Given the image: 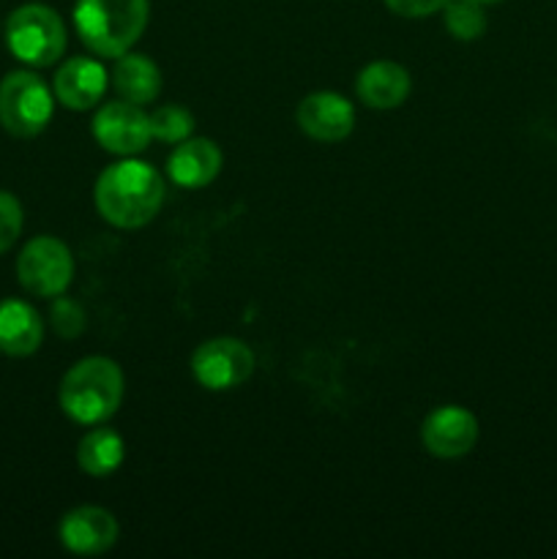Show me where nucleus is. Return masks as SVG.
I'll return each instance as SVG.
<instances>
[{
  "mask_svg": "<svg viewBox=\"0 0 557 559\" xmlns=\"http://www.w3.org/2000/svg\"><path fill=\"white\" fill-rule=\"evenodd\" d=\"M167 197L162 173L137 158L123 156L109 164L93 186L98 216L118 229H140L158 216Z\"/></svg>",
  "mask_w": 557,
  "mask_h": 559,
  "instance_id": "f257e3e1",
  "label": "nucleus"
},
{
  "mask_svg": "<svg viewBox=\"0 0 557 559\" xmlns=\"http://www.w3.org/2000/svg\"><path fill=\"white\" fill-rule=\"evenodd\" d=\"M126 380L120 366L104 355H91L71 366L58 388L60 409L80 426L107 424L123 404Z\"/></svg>",
  "mask_w": 557,
  "mask_h": 559,
  "instance_id": "f03ea898",
  "label": "nucleus"
},
{
  "mask_svg": "<svg viewBox=\"0 0 557 559\" xmlns=\"http://www.w3.org/2000/svg\"><path fill=\"white\" fill-rule=\"evenodd\" d=\"M151 22V0H76L74 27L98 58L131 52Z\"/></svg>",
  "mask_w": 557,
  "mask_h": 559,
  "instance_id": "7ed1b4c3",
  "label": "nucleus"
},
{
  "mask_svg": "<svg viewBox=\"0 0 557 559\" xmlns=\"http://www.w3.org/2000/svg\"><path fill=\"white\" fill-rule=\"evenodd\" d=\"M5 44L16 60L47 69L63 58L69 38L58 11L44 3H25L5 20Z\"/></svg>",
  "mask_w": 557,
  "mask_h": 559,
  "instance_id": "20e7f679",
  "label": "nucleus"
},
{
  "mask_svg": "<svg viewBox=\"0 0 557 559\" xmlns=\"http://www.w3.org/2000/svg\"><path fill=\"white\" fill-rule=\"evenodd\" d=\"M55 93L36 71L16 69L0 80V123L11 136L31 140L49 126Z\"/></svg>",
  "mask_w": 557,
  "mask_h": 559,
  "instance_id": "39448f33",
  "label": "nucleus"
},
{
  "mask_svg": "<svg viewBox=\"0 0 557 559\" xmlns=\"http://www.w3.org/2000/svg\"><path fill=\"white\" fill-rule=\"evenodd\" d=\"M16 278L36 298H58L74 278V254L63 240L38 235L22 246L16 257Z\"/></svg>",
  "mask_w": 557,
  "mask_h": 559,
  "instance_id": "423d86ee",
  "label": "nucleus"
},
{
  "mask_svg": "<svg viewBox=\"0 0 557 559\" xmlns=\"http://www.w3.org/2000/svg\"><path fill=\"white\" fill-rule=\"evenodd\" d=\"M257 369L249 344L233 336H216L202 342L191 355V374L205 391H233L240 388Z\"/></svg>",
  "mask_w": 557,
  "mask_h": 559,
  "instance_id": "0eeeda50",
  "label": "nucleus"
},
{
  "mask_svg": "<svg viewBox=\"0 0 557 559\" xmlns=\"http://www.w3.org/2000/svg\"><path fill=\"white\" fill-rule=\"evenodd\" d=\"M93 136L102 151L115 153V156H137L153 140L147 112H142L140 104H131L126 98L98 107L93 118Z\"/></svg>",
  "mask_w": 557,
  "mask_h": 559,
  "instance_id": "6e6552de",
  "label": "nucleus"
},
{
  "mask_svg": "<svg viewBox=\"0 0 557 559\" xmlns=\"http://www.w3.org/2000/svg\"><path fill=\"white\" fill-rule=\"evenodd\" d=\"M481 435L478 418L459 404L431 409L420 426V442L435 459H462L475 448Z\"/></svg>",
  "mask_w": 557,
  "mask_h": 559,
  "instance_id": "1a4fd4ad",
  "label": "nucleus"
},
{
  "mask_svg": "<svg viewBox=\"0 0 557 559\" xmlns=\"http://www.w3.org/2000/svg\"><path fill=\"white\" fill-rule=\"evenodd\" d=\"M295 123L304 131L309 140L325 142H342L353 134L355 129V107L333 91H317L309 93L304 102L295 109Z\"/></svg>",
  "mask_w": 557,
  "mask_h": 559,
  "instance_id": "9d476101",
  "label": "nucleus"
},
{
  "mask_svg": "<svg viewBox=\"0 0 557 559\" xmlns=\"http://www.w3.org/2000/svg\"><path fill=\"white\" fill-rule=\"evenodd\" d=\"M118 519L98 506H80L71 508L63 519H60L58 538L71 555L80 557H96L112 549L118 544Z\"/></svg>",
  "mask_w": 557,
  "mask_h": 559,
  "instance_id": "9b49d317",
  "label": "nucleus"
},
{
  "mask_svg": "<svg viewBox=\"0 0 557 559\" xmlns=\"http://www.w3.org/2000/svg\"><path fill=\"white\" fill-rule=\"evenodd\" d=\"M109 85V74L96 58H69L55 71L52 93L66 109L85 112L104 98Z\"/></svg>",
  "mask_w": 557,
  "mask_h": 559,
  "instance_id": "f8f14e48",
  "label": "nucleus"
},
{
  "mask_svg": "<svg viewBox=\"0 0 557 559\" xmlns=\"http://www.w3.org/2000/svg\"><path fill=\"white\" fill-rule=\"evenodd\" d=\"M222 164L224 156L216 142L205 140V136H189L169 153L167 173L169 180L180 189H205L218 178Z\"/></svg>",
  "mask_w": 557,
  "mask_h": 559,
  "instance_id": "ddd939ff",
  "label": "nucleus"
},
{
  "mask_svg": "<svg viewBox=\"0 0 557 559\" xmlns=\"http://www.w3.org/2000/svg\"><path fill=\"white\" fill-rule=\"evenodd\" d=\"M413 91L410 71L396 60H375L364 66L355 80V93L371 109H396Z\"/></svg>",
  "mask_w": 557,
  "mask_h": 559,
  "instance_id": "4468645a",
  "label": "nucleus"
},
{
  "mask_svg": "<svg viewBox=\"0 0 557 559\" xmlns=\"http://www.w3.org/2000/svg\"><path fill=\"white\" fill-rule=\"evenodd\" d=\"M44 342V320L31 304L9 298L0 304V353L27 358Z\"/></svg>",
  "mask_w": 557,
  "mask_h": 559,
  "instance_id": "2eb2a0df",
  "label": "nucleus"
},
{
  "mask_svg": "<svg viewBox=\"0 0 557 559\" xmlns=\"http://www.w3.org/2000/svg\"><path fill=\"white\" fill-rule=\"evenodd\" d=\"M109 80H112L115 93L120 98L140 104V107L156 102L158 93H162V71H158V66L147 55L126 52L115 58Z\"/></svg>",
  "mask_w": 557,
  "mask_h": 559,
  "instance_id": "dca6fc26",
  "label": "nucleus"
},
{
  "mask_svg": "<svg viewBox=\"0 0 557 559\" xmlns=\"http://www.w3.org/2000/svg\"><path fill=\"white\" fill-rule=\"evenodd\" d=\"M126 462V442L115 429L98 424L76 445V464L91 478H109Z\"/></svg>",
  "mask_w": 557,
  "mask_h": 559,
  "instance_id": "f3484780",
  "label": "nucleus"
},
{
  "mask_svg": "<svg viewBox=\"0 0 557 559\" xmlns=\"http://www.w3.org/2000/svg\"><path fill=\"white\" fill-rule=\"evenodd\" d=\"M442 22H446V31L459 41H475L486 33L484 5L473 0H448L442 9Z\"/></svg>",
  "mask_w": 557,
  "mask_h": 559,
  "instance_id": "a211bd4d",
  "label": "nucleus"
},
{
  "mask_svg": "<svg viewBox=\"0 0 557 559\" xmlns=\"http://www.w3.org/2000/svg\"><path fill=\"white\" fill-rule=\"evenodd\" d=\"M147 123H151L153 140L178 145V142L189 140L194 131V115L180 104H162L147 115Z\"/></svg>",
  "mask_w": 557,
  "mask_h": 559,
  "instance_id": "6ab92c4d",
  "label": "nucleus"
},
{
  "mask_svg": "<svg viewBox=\"0 0 557 559\" xmlns=\"http://www.w3.org/2000/svg\"><path fill=\"white\" fill-rule=\"evenodd\" d=\"M49 322H52L55 333H58L60 338H76L82 331H85V309H82L76 300L66 298L63 295H58V298L52 300V309H49Z\"/></svg>",
  "mask_w": 557,
  "mask_h": 559,
  "instance_id": "aec40b11",
  "label": "nucleus"
},
{
  "mask_svg": "<svg viewBox=\"0 0 557 559\" xmlns=\"http://www.w3.org/2000/svg\"><path fill=\"white\" fill-rule=\"evenodd\" d=\"M22 224H25V213H22L20 200L9 191H0V254H5L16 243Z\"/></svg>",
  "mask_w": 557,
  "mask_h": 559,
  "instance_id": "412c9836",
  "label": "nucleus"
},
{
  "mask_svg": "<svg viewBox=\"0 0 557 559\" xmlns=\"http://www.w3.org/2000/svg\"><path fill=\"white\" fill-rule=\"evenodd\" d=\"M382 3L396 16H404V20H424V16L446 9L448 0H382Z\"/></svg>",
  "mask_w": 557,
  "mask_h": 559,
  "instance_id": "4be33fe9",
  "label": "nucleus"
},
{
  "mask_svg": "<svg viewBox=\"0 0 557 559\" xmlns=\"http://www.w3.org/2000/svg\"><path fill=\"white\" fill-rule=\"evenodd\" d=\"M473 3H478V5H495V3H502V0H473Z\"/></svg>",
  "mask_w": 557,
  "mask_h": 559,
  "instance_id": "5701e85b",
  "label": "nucleus"
}]
</instances>
